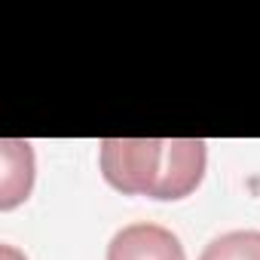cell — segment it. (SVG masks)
<instances>
[{
	"mask_svg": "<svg viewBox=\"0 0 260 260\" xmlns=\"http://www.w3.org/2000/svg\"><path fill=\"white\" fill-rule=\"evenodd\" d=\"M0 260H28V257L13 245H0Z\"/></svg>",
	"mask_w": 260,
	"mask_h": 260,
	"instance_id": "5b68a950",
	"label": "cell"
},
{
	"mask_svg": "<svg viewBox=\"0 0 260 260\" xmlns=\"http://www.w3.org/2000/svg\"><path fill=\"white\" fill-rule=\"evenodd\" d=\"M34 190V147L19 138L0 141V208L22 205Z\"/></svg>",
	"mask_w": 260,
	"mask_h": 260,
	"instance_id": "3957f363",
	"label": "cell"
},
{
	"mask_svg": "<svg viewBox=\"0 0 260 260\" xmlns=\"http://www.w3.org/2000/svg\"><path fill=\"white\" fill-rule=\"evenodd\" d=\"M199 260H260V230H233L211 239Z\"/></svg>",
	"mask_w": 260,
	"mask_h": 260,
	"instance_id": "277c9868",
	"label": "cell"
},
{
	"mask_svg": "<svg viewBox=\"0 0 260 260\" xmlns=\"http://www.w3.org/2000/svg\"><path fill=\"white\" fill-rule=\"evenodd\" d=\"M205 162L202 138H104L98 144L104 181L125 196L187 199L199 190Z\"/></svg>",
	"mask_w": 260,
	"mask_h": 260,
	"instance_id": "6da1fadb",
	"label": "cell"
},
{
	"mask_svg": "<svg viewBox=\"0 0 260 260\" xmlns=\"http://www.w3.org/2000/svg\"><path fill=\"white\" fill-rule=\"evenodd\" d=\"M107 260H187V254L172 230L141 220L113 233Z\"/></svg>",
	"mask_w": 260,
	"mask_h": 260,
	"instance_id": "7a4b0ae2",
	"label": "cell"
}]
</instances>
